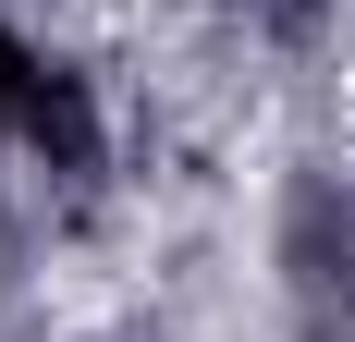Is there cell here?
Wrapping results in <instances>:
<instances>
[{"label": "cell", "instance_id": "6da1fadb", "mask_svg": "<svg viewBox=\"0 0 355 342\" xmlns=\"http://www.w3.org/2000/svg\"><path fill=\"white\" fill-rule=\"evenodd\" d=\"M343 123H355V86H343Z\"/></svg>", "mask_w": 355, "mask_h": 342}]
</instances>
